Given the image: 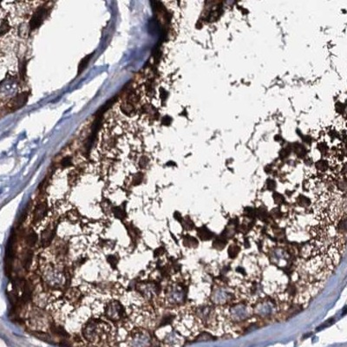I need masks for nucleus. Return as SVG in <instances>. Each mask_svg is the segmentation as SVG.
<instances>
[{
	"mask_svg": "<svg viewBox=\"0 0 347 347\" xmlns=\"http://www.w3.org/2000/svg\"><path fill=\"white\" fill-rule=\"evenodd\" d=\"M317 167L319 169L322 170V171H324V170H325L327 168V163L325 161H320V162L317 163Z\"/></svg>",
	"mask_w": 347,
	"mask_h": 347,
	"instance_id": "25",
	"label": "nucleus"
},
{
	"mask_svg": "<svg viewBox=\"0 0 347 347\" xmlns=\"http://www.w3.org/2000/svg\"><path fill=\"white\" fill-rule=\"evenodd\" d=\"M126 228L128 230V233L130 235L132 241H136V238H138L139 236V230L136 228L134 225L132 224H128L126 225Z\"/></svg>",
	"mask_w": 347,
	"mask_h": 347,
	"instance_id": "12",
	"label": "nucleus"
},
{
	"mask_svg": "<svg viewBox=\"0 0 347 347\" xmlns=\"http://www.w3.org/2000/svg\"><path fill=\"white\" fill-rule=\"evenodd\" d=\"M105 312L108 318L111 320L118 321L123 319L124 311L121 304L117 301H111L108 304L105 308Z\"/></svg>",
	"mask_w": 347,
	"mask_h": 347,
	"instance_id": "1",
	"label": "nucleus"
},
{
	"mask_svg": "<svg viewBox=\"0 0 347 347\" xmlns=\"http://www.w3.org/2000/svg\"><path fill=\"white\" fill-rule=\"evenodd\" d=\"M31 334H33V336H35L37 338H39L41 340H44L45 342L47 343H55L54 342V339L51 338L50 335H49L46 332H44L42 331H36V332H32Z\"/></svg>",
	"mask_w": 347,
	"mask_h": 347,
	"instance_id": "10",
	"label": "nucleus"
},
{
	"mask_svg": "<svg viewBox=\"0 0 347 347\" xmlns=\"http://www.w3.org/2000/svg\"><path fill=\"white\" fill-rule=\"evenodd\" d=\"M91 55H89V56H87L86 57H84V59L82 60V62H81V63H80L79 65V68H78V72H82V71H84V69L86 68V66L88 65L89 62V59L91 58Z\"/></svg>",
	"mask_w": 347,
	"mask_h": 347,
	"instance_id": "20",
	"label": "nucleus"
},
{
	"mask_svg": "<svg viewBox=\"0 0 347 347\" xmlns=\"http://www.w3.org/2000/svg\"><path fill=\"white\" fill-rule=\"evenodd\" d=\"M71 164V160H70L69 158L63 159V160L62 161V165H63V167H68V166H70Z\"/></svg>",
	"mask_w": 347,
	"mask_h": 347,
	"instance_id": "29",
	"label": "nucleus"
},
{
	"mask_svg": "<svg viewBox=\"0 0 347 347\" xmlns=\"http://www.w3.org/2000/svg\"><path fill=\"white\" fill-rule=\"evenodd\" d=\"M122 109H123V112L127 115H132V113H134V111H135V107L129 102H124L122 106Z\"/></svg>",
	"mask_w": 347,
	"mask_h": 347,
	"instance_id": "14",
	"label": "nucleus"
},
{
	"mask_svg": "<svg viewBox=\"0 0 347 347\" xmlns=\"http://www.w3.org/2000/svg\"><path fill=\"white\" fill-rule=\"evenodd\" d=\"M184 245L189 246H196L198 245V241L196 239L190 236H187L184 239Z\"/></svg>",
	"mask_w": 347,
	"mask_h": 347,
	"instance_id": "18",
	"label": "nucleus"
},
{
	"mask_svg": "<svg viewBox=\"0 0 347 347\" xmlns=\"http://www.w3.org/2000/svg\"><path fill=\"white\" fill-rule=\"evenodd\" d=\"M239 252H240V247H239L238 246H236V245H232V246H229L228 255L232 258V259L235 258V257L237 256L238 254H239Z\"/></svg>",
	"mask_w": 347,
	"mask_h": 347,
	"instance_id": "17",
	"label": "nucleus"
},
{
	"mask_svg": "<svg viewBox=\"0 0 347 347\" xmlns=\"http://www.w3.org/2000/svg\"><path fill=\"white\" fill-rule=\"evenodd\" d=\"M32 259H33V252L30 249H26L23 253L22 259H21L23 267L24 268L25 270L30 269V267H31V264H32Z\"/></svg>",
	"mask_w": 347,
	"mask_h": 347,
	"instance_id": "6",
	"label": "nucleus"
},
{
	"mask_svg": "<svg viewBox=\"0 0 347 347\" xmlns=\"http://www.w3.org/2000/svg\"><path fill=\"white\" fill-rule=\"evenodd\" d=\"M142 180H143V176L140 173L134 176V178L132 179V183L134 185H139L142 181Z\"/></svg>",
	"mask_w": 347,
	"mask_h": 347,
	"instance_id": "22",
	"label": "nucleus"
},
{
	"mask_svg": "<svg viewBox=\"0 0 347 347\" xmlns=\"http://www.w3.org/2000/svg\"><path fill=\"white\" fill-rule=\"evenodd\" d=\"M107 261L111 267L115 268L119 262V258L115 254H109L107 256Z\"/></svg>",
	"mask_w": 347,
	"mask_h": 347,
	"instance_id": "15",
	"label": "nucleus"
},
{
	"mask_svg": "<svg viewBox=\"0 0 347 347\" xmlns=\"http://www.w3.org/2000/svg\"><path fill=\"white\" fill-rule=\"evenodd\" d=\"M67 218H68V220H70L71 221H77L80 219L79 213L76 211V209L75 210L71 209V210H70V211L67 213Z\"/></svg>",
	"mask_w": 347,
	"mask_h": 347,
	"instance_id": "16",
	"label": "nucleus"
},
{
	"mask_svg": "<svg viewBox=\"0 0 347 347\" xmlns=\"http://www.w3.org/2000/svg\"><path fill=\"white\" fill-rule=\"evenodd\" d=\"M46 13V10L44 8H41L40 10H37V12L33 15V18L31 19V29H36L39 26L41 23L43 22L44 18V15Z\"/></svg>",
	"mask_w": 347,
	"mask_h": 347,
	"instance_id": "5",
	"label": "nucleus"
},
{
	"mask_svg": "<svg viewBox=\"0 0 347 347\" xmlns=\"http://www.w3.org/2000/svg\"><path fill=\"white\" fill-rule=\"evenodd\" d=\"M112 207H113V206H112L111 203H110L109 201L105 200L104 202H102V211L104 212V213H106V214L110 213L111 210H112Z\"/></svg>",
	"mask_w": 347,
	"mask_h": 347,
	"instance_id": "19",
	"label": "nucleus"
},
{
	"mask_svg": "<svg viewBox=\"0 0 347 347\" xmlns=\"http://www.w3.org/2000/svg\"><path fill=\"white\" fill-rule=\"evenodd\" d=\"M163 254H164V248L163 247H158L157 249H155L154 252V257H159V256H161V255H163Z\"/></svg>",
	"mask_w": 347,
	"mask_h": 347,
	"instance_id": "27",
	"label": "nucleus"
},
{
	"mask_svg": "<svg viewBox=\"0 0 347 347\" xmlns=\"http://www.w3.org/2000/svg\"><path fill=\"white\" fill-rule=\"evenodd\" d=\"M276 187V183L274 182V180H267V188L270 190H273Z\"/></svg>",
	"mask_w": 347,
	"mask_h": 347,
	"instance_id": "28",
	"label": "nucleus"
},
{
	"mask_svg": "<svg viewBox=\"0 0 347 347\" xmlns=\"http://www.w3.org/2000/svg\"><path fill=\"white\" fill-rule=\"evenodd\" d=\"M149 164V159L147 157H141V160L139 161V165L141 167H145Z\"/></svg>",
	"mask_w": 347,
	"mask_h": 347,
	"instance_id": "26",
	"label": "nucleus"
},
{
	"mask_svg": "<svg viewBox=\"0 0 347 347\" xmlns=\"http://www.w3.org/2000/svg\"><path fill=\"white\" fill-rule=\"evenodd\" d=\"M111 213L114 215L115 218H117L119 220H123L127 217V213L125 211V209L120 206H113Z\"/></svg>",
	"mask_w": 347,
	"mask_h": 347,
	"instance_id": "11",
	"label": "nucleus"
},
{
	"mask_svg": "<svg viewBox=\"0 0 347 347\" xmlns=\"http://www.w3.org/2000/svg\"><path fill=\"white\" fill-rule=\"evenodd\" d=\"M258 216H259V219H261V220H264V221H267L268 219V217H269L267 212L266 211V210H263V209H259V211H258Z\"/></svg>",
	"mask_w": 347,
	"mask_h": 347,
	"instance_id": "23",
	"label": "nucleus"
},
{
	"mask_svg": "<svg viewBox=\"0 0 347 347\" xmlns=\"http://www.w3.org/2000/svg\"><path fill=\"white\" fill-rule=\"evenodd\" d=\"M24 241H25V243H26L27 246H29V247H32V246L37 245V243L38 242V236H37V234L35 232H31V233H29L25 236Z\"/></svg>",
	"mask_w": 347,
	"mask_h": 347,
	"instance_id": "9",
	"label": "nucleus"
},
{
	"mask_svg": "<svg viewBox=\"0 0 347 347\" xmlns=\"http://www.w3.org/2000/svg\"><path fill=\"white\" fill-rule=\"evenodd\" d=\"M273 200L277 204H281L282 202H284V197L282 196L281 194L276 193L273 194Z\"/></svg>",
	"mask_w": 347,
	"mask_h": 347,
	"instance_id": "24",
	"label": "nucleus"
},
{
	"mask_svg": "<svg viewBox=\"0 0 347 347\" xmlns=\"http://www.w3.org/2000/svg\"><path fill=\"white\" fill-rule=\"evenodd\" d=\"M50 332H52V334L56 337H59L62 339H67V338H70V334L67 332L66 331L62 325H57L56 323H51L50 325Z\"/></svg>",
	"mask_w": 347,
	"mask_h": 347,
	"instance_id": "4",
	"label": "nucleus"
},
{
	"mask_svg": "<svg viewBox=\"0 0 347 347\" xmlns=\"http://www.w3.org/2000/svg\"><path fill=\"white\" fill-rule=\"evenodd\" d=\"M298 202H299V204L300 205V206H306L310 204L309 199L306 197H305V196H303V195H300V196H299V199H298Z\"/></svg>",
	"mask_w": 347,
	"mask_h": 347,
	"instance_id": "21",
	"label": "nucleus"
},
{
	"mask_svg": "<svg viewBox=\"0 0 347 347\" xmlns=\"http://www.w3.org/2000/svg\"><path fill=\"white\" fill-rule=\"evenodd\" d=\"M55 233H56V228L53 225L49 226L47 228L44 229L41 233V244L43 245V246H48L49 245H50L55 236Z\"/></svg>",
	"mask_w": 347,
	"mask_h": 347,
	"instance_id": "3",
	"label": "nucleus"
},
{
	"mask_svg": "<svg viewBox=\"0 0 347 347\" xmlns=\"http://www.w3.org/2000/svg\"><path fill=\"white\" fill-rule=\"evenodd\" d=\"M226 243H227V241L225 240V237L224 236H223V237L221 236V237L220 238H217L216 241H214L213 245H214V247H215L216 249L221 250V249H223V248L225 247Z\"/></svg>",
	"mask_w": 347,
	"mask_h": 347,
	"instance_id": "13",
	"label": "nucleus"
},
{
	"mask_svg": "<svg viewBox=\"0 0 347 347\" xmlns=\"http://www.w3.org/2000/svg\"><path fill=\"white\" fill-rule=\"evenodd\" d=\"M48 206L46 202L38 203L33 211V223H38L47 215Z\"/></svg>",
	"mask_w": 347,
	"mask_h": 347,
	"instance_id": "2",
	"label": "nucleus"
},
{
	"mask_svg": "<svg viewBox=\"0 0 347 347\" xmlns=\"http://www.w3.org/2000/svg\"><path fill=\"white\" fill-rule=\"evenodd\" d=\"M197 234L198 237L201 238V240H202V241H208V240H210L214 236V233H212L210 230H208L206 228H205V227L198 228Z\"/></svg>",
	"mask_w": 347,
	"mask_h": 347,
	"instance_id": "8",
	"label": "nucleus"
},
{
	"mask_svg": "<svg viewBox=\"0 0 347 347\" xmlns=\"http://www.w3.org/2000/svg\"><path fill=\"white\" fill-rule=\"evenodd\" d=\"M25 102H26V95L24 93H23L21 95H18V97H15L11 101L10 106H11V109H18V108L22 107Z\"/></svg>",
	"mask_w": 347,
	"mask_h": 347,
	"instance_id": "7",
	"label": "nucleus"
}]
</instances>
